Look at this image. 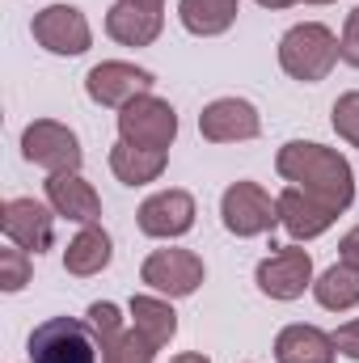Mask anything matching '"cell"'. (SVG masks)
<instances>
[{
	"label": "cell",
	"instance_id": "obj_1",
	"mask_svg": "<svg viewBox=\"0 0 359 363\" xmlns=\"http://www.w3.org/2000/svg\"><path fill=\"white\" fill-rule=\"evenodd\" d=\"M275 169L287 186H300L304 194L321 199L326 207L334 211H347L351 199H355V174H351V161L326 144H309V140H292L279 148L275 157Z\"/></svg>",
	"mask_w": 359,
	"mask_h": 363
},
{
	"label": "cell",
	"instance_id": "obj_2",
	"mask_svg": "<svg viewBox=\"0 0 359 363\" xmlns=\"http://www.w3.org/2000/svg\"><path fill=\"white\" fill-rule=\"evenodd\" d=\"M338 38L330 26L321 21H300L292 26L283 38H279V64L292 81H304V85H317L330 77V68L338 64Z\"/></svg>",
	"mask_w": 359,
	"mask_h": 363
},
{
	"label": "cell",
	"instance_id": "obj_3",
	"mask_svg": "<svg viewBox=\"0 0 359 363\" xmlns=\"http://www.w3.org/2000/svg\"><path fill=\"white\" fill-rule=\"evenodd\" d=\"M97 334L89 321L77 317H51L43 325H34L26 355L34 363H97Z\"/></svg>",
	"mask_w": 359,
	"mask_h": 363
},
{
	"label": "cell",
	"instance_id": "obj_4",
	"mask_svg": "<svg viewBox=\"0 0 359 363\" xmlns=\"http://www.w3.org/2000/svg\"><path fill=\"white\" fill-rule=\"evenodd\" d=\"M174 135H178V114L170 101H161L153 93H144L118 110V140H127L136 148H161L165 152L174 144Z\"/></svg>",
	"mask_w": 359,
	"mask_h": 363
},
{
	"label": "cell",
	"instance_id": "obj_5",
	"mask_svg": "<svg viewBox=\"0 0 359 363\" xmlns=\"http://www.w3.org/2000/svg\"><path fill=\"white\" fill-rule=\"evenodd\" d=\"M21 157L47 174H68V169H81V140L72 127L55 123V118H38L21 131Z\"/></svg>",
	"mask_w": 359,
	"mask_h": 363
},
{
	"label": "cell",
	"instance_id": "obj_6",
	"mask_svg": "<svg viewBox=\"0 0 359 363\" xmlns=\"http://www.w3.org/2000/svg\"><path fill=\"white\" fill-rule=\"evenodd\" d=\"M220 216L233 237H263L279 224V203L258 182H233L220 199Z\"/></svg>",
	"mask_w": 359,
	"mask_h": 363
},
{
	"label": "cell",
	"instance_id": "obj_7",
	"mask_svg": "<svg viewBox=\"0 0 359 363\" xmlns=\"http://www.w3.org/2000/svg\"><path fill=\"white\" fill-rule=\"evenodd\" d=\"M34 43L51 55H85L93 47V30L77 4H47L30 21Z\"/></svg>",
	"mask_w": 359,
	"mask_h": 363
},
{
	"label": "cell",
	"instance_id": "obj_8",
	"mask_svg": "<svg viewBox=\"0 0 359 363\" xmlns=\"http://www.w3.org/2000/svg\"><path fill=\"white\" fill-rule=\"evenodd\" d=\"M203 258L190 254V250H157L144 258L140 267V279L157 291V296H170V300H182V296H194L199 283H203Z\"/></svg>",
	"mask_w": 359,
	"mask_h": 363
},
{
	"label": "cell",
	"instance_id": "obj_9",
	"mask_svg": "<svg viewBox=\"0 0 359 363\" xmlns=\"http://www.w3.org/2000/svg\"><path fill=\"white\" fill-rule=\"evenodd\" d=\"M254 279L270 300H300L304 287H313V258L300 245H279L270 258L258 262Z\"/></svg>",
	"mask_w": 359,
	"mask_h": 363
},
{
	"label": "cell",
	"instance_id": "obj_10",
	"mask_svg": "<svg viewBox=\"0 0 359 363\" xmlns=\"http://www.w3.org/2000/svg\"><path fill=\"white\" fill-rule=\"evenodd\" d=\"M0 228L9 237V245H21L26 254H43L55 241V211L43 207L38 199H4Z\"/></svg>",
	"mask_w": 359,
	"mask_h": 363
},
{
	"label": "cell",
	"instance_id": "obj_11",
	"mask_svg": "<svg viewBox=\"0 0 359 363\" xmlns=\"http://www.w3.org/2000/svg\"><path fill=\"white\" fill-rule=\"evenodd\" d=\"M85 93L97 106H118L123 110L127 101L153 93V72H144L136 64H123V60H101V64H93L89 77H85Z\"/></svg>",
	"mask_w": 359,
	"mask_h": 363
},
{
	"label": "cell",
	"instance_id": "obj_12",
	"mask_svg": "<svg viewBox=\"0 0 359 363\" xmlns=\"http://www.w3.org/2000/svg\"><path fill=\"white\" fill-rule=\"evenodd\" d=\"M140 233L144 237H161V241H174L186 237L194 228V199L186 190H157L140 203Z\"/></svg>",
	"mask_w": 359,
	"mask_h": 363
},
{
	"label": "cell",
	"instance_id": "obj_13",
	"mask_svg": "<svg viewBox=\"0 0 359 363\" xmlns=\"http://www.w3.org/2000/svg\"><path fill=\"white\" fill-rule=\"evenodd\" d=\"M199 131L211 144H237V140H254L263 131V118L245 97H216L211 106H203Z\"/></svg>",
	"mask_w": 359,
	"mask_h": 363
},
{
	"label": "cell",
	"instance_id": "obj_14",
	"mask_svg": "<svg viewBox=\"0 0 359 363\" xmlns=\"http://www.w3.org/2000/svg\"><path fill=\"white\" fill-rule=\"evenodd\" d=\"M275 203H279V224L292 233V241H313V237H321L338 220L334 207H326L321 199L304 194L300 186H283Z\"/></svg>",
	"mask_w": 359,
	"mask_h": 363
},
{
	"label": "cell",
	"instance_id": "obj_15",
	"mask_svg": "<svg viewBox=\"0 0 359 363\" xmlns=\"http://www.w3.org/2000/svg\"><path fill=\"white\" fill-rule=\"evenodd\" d=\"M47 203L55 216L72 220V224H97L101 216V199L89 182L81 178V169H68V174H51L47 178Z\"/></svg>",
	"mask_w": 359,
	"mask_h": 363
},
{
	"label": "cell",
	"instance_id": "obj_16",
	"mask_svg": "<svg viewBox=\"0 0 359 363\" xmlns=\"http://www.w3.org/2000/svg\"><path fill=\"white\" fill-rule=\"evenodd\" d=\"M161 26H165L161 9H144V4H127V0H118L106 13V34L114 43H123V47H148V43H157Z\"/></svg>",
	"mask_w": 359,
	"mask_h": 363
},
{
	"label": "cell",
	"instance_id": "obj_17",
	"mask_svg": "<svg viewBox=\"0 0 359 363\" xmlns=\"http://www.w3.org/2000/svg\"><path fill=\"white\" fill-rule=\"evenodd\" d=\"M334 334L317 325H283L275 338V363H334Z\"/></svg>",
	"mask_w": 359,
	"mask_h": 363
},
{
	"label": "cell",
	"instance_id": "obj_18",
	"mask_svg": "<svg viewBox=\"0 0 359 363\" xmlns=\"http://www.w3.org/2000/svg\"><path fill=\"white\" fill-rule=\"evenodd\" d=\"M110 237H106V228H97V224H85L72 241H68V250H64V271L77 274V279H89V274H101L110 267Z\"/></svg>",
	"mask_w": 359,
	"mask_h": 363
},
{
	"label": "cell",
	"instance_id": "obj_19",
	"mask_svg": "<svg viewBox=\"0 0 359 363\" xmlns=\"http://www.w3.org/2000/svg\"><path fill=\"white\" fill-rule=\"evenodd\" d=\"M110 169L123 186H148L165 174V152L161 148H136V144L118 140L110 148Z\"/></svg>",
	"mask_w": 359,
	"mask_h": 363
},
{
	"label": "cell",
	"instance_id": "obj_20",
	"mask_svg": "<svg viewBox=\"0 0 359 363\" xmlns=\"http://www.w3.org/2000/svg\"><path fill=\"white\" fill-rule=\"evenodd\" d=\"M131 321H136V330H140L157 351L170 347L174 334H178V313H174L170 300H161V296H131Z\"/></svg>",
	"mask_w": 359,
	"mask_h": 363
},
{
	"label": "cell",
	"instance_id": "obj_21",
	"mask_svg": "<svg viewBox=\"0 0 359 363\" xmlns=\"http://www.w3.org/2000/svg\"><path fill=\"white\" fill-rule=\"evenodd\" d=\"M237 4L241 0H178V17L190 34L216 38L237 21Z\"/></svg>",
	"mask_w": 359,
	"mask_h": 363
},
{
	"label": "cell",
	"instance_id": "obj_22",
	"mask_svg": "<svg viewBox=\"0 0 359 363\" xmlns=\"http://www.w3.org/2000/svg\"><path fill=\"white\" fill-rule=\"evenodd\" d=\"M313 296L321 308L330 313H347L359 304V271L347 267V262H334L330 271H321V279L313 283Z\"/></svg>",
	"mask_w": 359,
	"mask_h": 363
},
{
	"label": "cell",
	"instance_id": "obj_23",
	"mask_svg": "<svg viewBox=\"0 0 359 363\" xmlns=\"http://www.w3.org/2000/svg\"><path fill=\"white\" fill-rule=\"evenodd\" d=\"M157 355V347L131 325V330H123L118 338H110V342H101V363H153Z\"/></svg>",
	"mask_w": 359,
	"mask_h": 363
},
{
	"label": "cell",
	"instance_id": "obj_24",
	"mask_svg": "<svg viewBox=\"0 0 359 363\" xmlns=\"http://www.w3.org/2000/svg\"><path fill=\"white\" fill-rule=\"evenodd\" d=\"M30 283V254L21 245L0 250V291H21Z\"/></svg>",
	"mask_w": 359,
	"mask_h": 363
},
{
	"label": "cell",
	"instance_id": "obj_25",
	"mask_svg": "<svg viewBox=\"0 0 359 363\" xmlns=\"http://www.w3.org/2000/svg\"><path fill=\"white\" fill-rule=\"evenodd\" d=\"M334 131H338L351 148H359V89L343 93V97L334 101Z\"/></svg>",
	"mask_w": 359,
	"mask_h": 363
},
{
	"label": "cell",
	"instance_id": "obj_26",
	"mask_svg": "<svg viewBox=\"0 0 359 363\" xmlns=\"http://www.w3.org/2000/svg\"><path fill=\"white\" fill-rule=\"evenodd\" d=\"M89 325L97 334V342H110V338L123 334V317H118V308L110 300H93L89 304Z\"/></svg>",
	"mask_w": 359,
	"mask_h": 363
},
{
	"label": "cell",
	"instance_id": "obj_27",
	"mask_svg": "<svg viewBox=\"0 0 359 363\" xmlns=\"http://www.w3.org/2000/svg\"><path fill=\"white\" fill-rule=\"evenodd\" d=\"M338 55L343 64L359 68V4L347 13V26H343V38H338Z\"/></svg>",
	"mask_w": 359,
	"mask_h": 363
},
{
	"label": "cell",
	"instance_id": "obj_28",
	"mask_svg": "<svg viewBox=\"0 0 359 363\" xmlns=\"http://www.w3.org/2000/svg\"><path fill=\"white\" fill-rule=\"evenodd\" d=\"M334 347H338V355H347V359L359 363V317H355V321H347V325H338Z\"/></svg>",
	"mask_w": 359,
	"mask_h": 363
},
{
	"label": "cell",
	"instance_id": "obj_29",
	"mask_svg": "<svg viewBox=\"0 0 359 363\" xmlns=\"http://www.w3.org/2000/svg\"><path fill=\"white\" fill-rule=\"evenodd\" d=\"M338 262H347V267H355L359 271V224L338 241Z\"/></svg>",
	"mask_w": 359,
	"mask_h": 363
},
{
	"label": "cell",
	"instance_id": "obj_30",
	"mask_svg": "<svg viewBox=\"0 0 359 363\" xmlns=\"http://www.w3.org/2000/svg\"><path fill=\"white\" fill-rule=\"evenodd\" d=\"M170 363H211L207 355H199V351H186V355H174Z\"/></svg>",
	"mask_w": 359,
	"mask_h": 363
},
{
	"label": "cell",
	"instance_id": "obj_31",
	"mask_svg": "<svg viewBox=\"0 0 359 363\" xmlns=\"http://www.w3.org/2000/svg\"><path fill=\"white\" fill-rule=\"evenodd\" d=\"M263 9H287V4H296V0H258Z\"/></svg>",
	"mask_w": 359,
	"mask_h": 363
},
{
	"label": "cell",
	"instance_id": "obj_32",
	"mask_svg": "<svg viewBox=\"0 0 359 363\" xmlns=\"http://www.w3.org/2000/svg\"><path fill=\"white\" fill-rule=\"evenodd\" d=\"M127 4H144V9H165V0H127Z\"/></svg>",
	"mask_w": 359,
	"mask_h": 363
},
{
	"label": "cell",
	"instance_id": "obj_33",
	"mask_svg": "<svg viewBox=\"0 0 359 363\" xmlns=\"http://www.w3.org/2000/svg\"><path fill=\"white\" fill-rule=\"evenodd\" d=\"M304 4H334V0H304Z\"/></svg>",
	"mask_w": 359,
	"mask_h": 363
}]
</instances>
